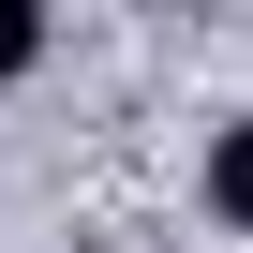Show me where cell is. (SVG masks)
Instances as JSON below:
<instances>
[{
    "instance_id": "cell-1",
    "label": "cell",
    "mask_w": 253,
    "mask_h": 253,
    "mask_svg": "<svg viewBox=\"0 0 253 253\" xmlns=\"http://www.w3.org/2000/svg\"><path fill=\"white\" fill-rule=\"evenodd\" d=\"M194 194H209V223L253 238V119H223V134H209V179H194Z\"/></svg>"
},
{
    "instance_id": "cell-2",
    "label": "cell",
    "mask_w": 253,
    "mask_h": 253,
    "mask_svg": "<svg viewBox=\"0 0 253 253\" xmlns=\"http://www.w3.org/2000/svg\"><path fill=\"white\" fill-rule=\"evenodd\" d=\"M45 60V15H30V0H0V75H30Z\"/></svg>"
}]
</instances>
